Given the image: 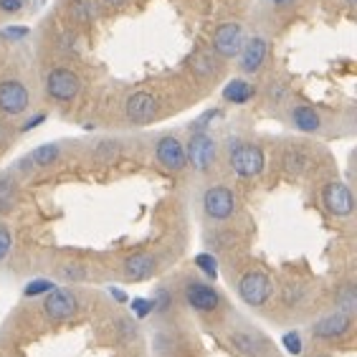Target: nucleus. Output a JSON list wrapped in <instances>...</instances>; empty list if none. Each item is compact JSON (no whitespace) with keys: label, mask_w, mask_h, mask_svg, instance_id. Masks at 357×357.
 <instances>
[{"label":"nucleus","mask_w":357,"mask_h":357,"mask_svg":"<svg viewBox=\"0 0 357 357\" xmlns=\"http://www.w3.org/2000/svg\"><path fill=\"white\" fill-rule=\"evenodd\" d=\"M43 312L54 322H69L79 314V299L69 289H51L43 299Z\"/></svg>","instance_id":"nucleus-7"},{"label":"nucleus","mask_w":357,"mask_h":357,"mask_svg":"<svg viewBox=\"0 0 357 357\" xmlns=\"http://www.w3.org/2000/svg\"><path fill=\"white\" fill-rule=\"evenodd\" d=\"M268 59V41L264 36H254L243 43L238 54V63L243 74H256V71L264 69V63Z\"/></svg>","instance_id":"nucleus-14"},{"label":"nucleus","mask_w":357,"mask_h":357,"mask_svg":"<svg viewBox=\"0 0 357 357\" xmlns=\"http://www.w3.org/2000/svg\"><path fill=\"white\" fill-rule=\"evenodd\" d=\"M158 109L160 104L150 91H135L124 102V114H127V119L132 124H150L152 119L158 117Z\"/></svg>","instance_id":"nucleus-11"},{"label":"nucleus","mask_w":357,"mask_h":357,"mask_svg":"<svg viewBox=\"0 0 357 357\" xmlns=\"http://www.w3.org/2000/svg\"><path fill=\"white\" fill-rule=\"evenodd\" d=\"M274 294V284L264 271H246L238 279V296L248 307H264Z\"/></svg>","instance_id":"nucleus-4"},{"label":"nucleus","mask_w":357,"mask_h":357,"mask_svg":"<svg viewBox=\"0 0 357 357\" xmlns=\"http://www.w3.org/2000/svg\"><path fill=\"white\" fill-rule=\"evenodd\" d=\"M104 3H107V6H112V8H119V6H124L127 0H104Z\"/></svg>","instance_id":"nucleus-41"},{"label":"nucleus","mask_w":357,"mask_h":357,"mask_svg":"<svg viewBox=\"0 0 357 357\" xmlns=\"http://www.w3.org/2000/svg\"><path fill=\"white\" fill-rule=\"evenodd\" d=\"M335 307H337V312H342V314H347V317L355 314L357 312V287L355 284H342V287L337 289Z\"/></svg>","instance_id":"nucleus-23"},{"label":"nucleus","mask_w":357,"mask_h":357,"mask_svg":"<svg viewBox=\"0 0 357 357\" xmlns=\"http://www.w3.org/2000/svg\"><path fill=\"white\" fill-rule=\"evenodd\" d=\"M322 206L327 208V213L335 218H350L355 211V200H352V190L344 183H327L322 188Z\"/></svg>","instance_id":"nucleus-9"},{"label":"nucleus","mask_w":357,"mask_h":357,"mask_svg":"<svg viewBox=\"0 0 357 357\" xmlns=\"http://www.w3.org/2000/svg\"><path fill=\"white\" fill-rule=\"evenodd\" d=\"M114 332H117V337L122 342H132V340H137V335H139L137 324L132 322V319H127V317H122V319L114 324Z\"/></svg>","instance_id":"nucleus-28"},{"label":"nucleus","mask_w":357,"mask_h":357,"mask_svg":"<svg viewBox=\"0 0 357 357\" xmlns=\"http://www.w3.org/2000/svg\"><path fill=\"white\" fill-rule=\"evenodd\" d=\"M43 119H46V114H36L33 119H28V122L23 124V127H21V132H28V130H33V127H38V124H41Z\"/></svg>","instance_id":"nucleus-38"},{"label":"nucleus","mask_w":357,"mask_h":357,"mask_svg":"<svg viewBox=\"0 0 357 357\" xmlns=\"http://www.w3.org/2000/svg\"><path fill=\"white\" fill-rule=\"evenodd\" d=\"M112 294L117 296V302H127V296H124V291H119V289H112Z\"/></svg>","instance_id":"nucleus-40"},{"label":"nucleus","mask_w":357,"mask_h":357,"mask_svg":"<svg viewBox=\"0 0 357 357\" xmlns=\"http://www.w3.org/2000/svg\"><path fill=\"white\" fill-rule=\"evenodd\" d=\"M282 344L289 355H302V350H304V342L299 332H287V335L282 337Z\"/></svg>","instance_id":"nucleus-30"},{"label":"nucleus","mask_w":357,"mask_h":357,"mask_svg":"<svg viewBox=\"0 0 357 357\" xmlns=\"http://www.w3.org/2000/svg\"><path fill=\"white\" fill-rule=\"evenodd\" d=\"M185 302L190 304V310L200 312V314H213L220 307V294L211 284L192 279L185 284Z\"/></svg>","instance_id":"nucleus-12"},{"label":"nucleus","mask_w":357,"mask_h":357,"mask_svg":"<svg viewBox=\"0 0 357 357\" xmlns=\"http://www.w3.org/2000/svg\"><path fill=\"white\" fill-rule=\"evenodd\" d=\"M132 312H135V317L137 319H144V317H150V312H152V302L150 299H132Z\"/></svg>","instance_id":"nucleus-34"},{"label":"nucleus","mask_w":357,"mask_h":357,"mask_svg":"<svg viewBox=\"0 0 357 357\" xmlns=\"http://www.w3.org/2000/svg\"><path fill=\"white\" fill-rule=\"evenodd\" d=\"M256 94V86L246 79H231V82L223 86V99L228 104H246L251 102Z\"/></svg>","instance_id":"nucleus-19"},{"label":"nucleus","mask_w":357,"mask_h":357,"mask_svg":"<svg viewBox=\"0 0 357 357\" xmlns=\"http://www.w3.org/2000/svg\"><path fill=\"white\" fill-rule=\"evenodd\" d=\"M304 291L302 287H296V284H287L284 287V291H282V302L287 304V307H299V304L304 302Z\"/></svg>","instance_id":"nucleus-29"},{"label":"nucleus","mask_w":357,"mask_h":357,"mask_svg":"<svg viewBox=\"0 0 357 357\" xmlns=\"http://www.w3.org/2000/svg\"><path fill=\"white\" fill-rule=\"evenodd\" d=\"M228 342L241 357H266L268 350H271L266 337L254 330H234L228 337Z\"/></svg>","instance_id":"nucleus-13"},{"label":"nucleus","mask_w":357,"mask_h":357,"mask_svg":"<svg viewBox=\"0 0 357 357\" xmlns=\"http://www.w3.org/2000/svg\"><path fill=\"white\" fill-rule=\"evenodd\" d=\"M158 271V256L155 254H132L124 259V274L132 282H147Z\"/></svg>","instance_id":"nucleus-16"},{"label":"nucleus","mask_w":357,"mask_h":357,"mask_svg":"<svg viewBox=\"0 0 357 357\" xmlns=\"http://www.w3.org/2000/svg\"><path fill=\"white\" fill-rule=\"evenodd\" d=\"M352 327V317L342 314V312H332V314L322 317L312 324V335L314 340H340L350 332Z\"/></svg>","instance_id":"nucleus-15"},{"label":"nucleus","mask_w":357,"mask_h":357,"mask_svg":"<svg viewBox=\"0 0 357 357\" xmlns=\"http://www.w3.org/2000/svg\"><path fill=\"white\" fill-rule=\"evenodd\" d=\"M190 69H192V74H198V76H213L218 66H215L213 56L198 51V54L190 56Z\"/></svg>","instance_id":"nucleus-24"},{"label":"nucleus","mask_w":357,"mask_h":357,"mask_svg":"<svg viewBox=\"0 0 357 357\" xmlns=\"http://www.w3.org/2000/svg\"><path fill=\"white\" fill-rule=\"evenodd\" d=\"M119 150H122V142H119V139H102V142H96V147H94V160H99V162H112V160L119 155Z\"/></svg>","instance_id":"nucleus-25"},{"label":"nucleus","mask_w":357,"mask_h":357,"mask_svg":"<svg viewBox=\"0 0 357 357\" xmlns=\"http://www.w3.org/2000/svg\"><path fill=\"white\" fill-rule=\"evenodd\" d=\"M228 165L231 170L243 180H251L256 175H261L266 158L259 144L246 142V139H231L228 142Z\"/></svg>","instance_id":"nucleus-1"},{"label":"nucleus","mask_w":357,"mask_h":357,"mask_svg":"<svg viewBox=\"0 0 357 357\" xmlns=\"http://www.w3.org/2000/svg\"><path fill=\"white\" fill-rule=\"evenodd\" d=\"M79 91H82V82L66 66H56V69H51L46 74V94L54 102H61V104L74 102L76 96H79Z\"/></svg>","instance_id":"nucleus-5"},{"label":"nucleus","mask_w":357,"mask_h":357,"mask_svg":"<svg viewBox=\"0 0 357 357\" xmlns=\"http://www.w3.org/2000/svg\"><path fill=\"white\" fill-rule=\"evenodd\" d=\"M289 119L304 135H314V132L322 130V117H319V112L314 107H310V104H296V107H291Z\"/></svg>","instance_id":"nucleus-17"},{"label":"nucleus","mask_w":357,"mask_h":357,"mask_svg":"<svg viewBox=\"0 0 357 357\" xmlns=\"http://www.w3.org/2000/svg\"><path fill=\"white\" fill-rule=\"evenodd\" d=\"M203 213L215 223L231 220L236 215V195L228 185H211L203 192Z\"/></svg>","instance_id":"nucleus-3"},{"label":"nucleus","mask_w":357,"mask_h":357,"mask_svg":"<svg viewBox=\"0 0 357 357\" xmlns=\"http://www.w3.org/2000/svg\"><path fill=\"white\" fill-rule=\"evenodd\" d=\"M10 248H13V234H10V228L6 223H0V264L8 259Z\"/></svg>","instance_id":"nucleus-32"},{"label":"nucleus","mask_w":357,"mask_h":357,"mask_svg":"<svg viewBox=\"0 0 357 357\" xmlns=\"http://www.w3.org/2000/svg\"><path fill=\"white\" fill-rule=\"evenodd\" d=\"M155 160L160 165L170 172H180L188 167L185 158V144L180 142L175 135H162V137L155 142Z\"/></svg>","instance_id":"nucleus-10"},{"label":"nucleus","mask_w":357,"mask_h":357,"mask_svg":"<svg viewBox=\"0 0 357 357\" xmlns=\"http://www.w3.org/2000/svg\"><path fill=\"white\" fill-rule=\"evenodd\" d=\"M246 43V31L241 23H223L213 33V54L220 59H236Z\"/></svg>","instance_id":"nucleus-6"},{"label":"nucleus","mask_w":357,"mask_h":357,"mask_svg":"<svg viewBox=\"0 0 357 357\" xmlns=\"http://www.w3.org/2000/svg\"><path fill=\"white\" fill-rule=\"evenodd\" d=\"M3 36H6V38H26L28 36V28L26 26H13V28H8V31H3Z\"/></svg>","instance_id":"nucleus-37"},{"label":"nucleus","mask_w":357,"mask_h":357,"mask_svg":"<svg viewBox=\"0 0 357 357\" xmlns=\"http://www.w3.org/2000/svg\"><path fill=\"white\" fill-rule=\"evenodd\" d=\"M8 135H10V132H8V127H6V124H0V144L8 142Z\"/></svg>","instance_id":"nucleus-39"},{"label":"nucleus","mask_w":357,"mask_h":357,"mask_svg":"<svg viewBox=\"0 0 357 357\" xmlns=\"http://www.w3.org/2000/svg\"><path fill=\"white\" fill-rule=\"evenodd\" d=\"M344 3H347V8H355L357 6V0H344Z\"/></svg>","instance_id":"nucleus-43"},{"label":"nucleus","mask_w":357,"mask_h":357,"mask_svg":"<svg viewBox=\"0 0 357 357\" xmlns=\"http://www.w3.org/2000/svg\"><path fill=\"white\" fill-rule=\"evenodd\" d=\"M152 312H167L170 310V304H172V291L167 287H158L155 289V294H152Z\"/></svg>","instance_id":"nucleus-26"},{"label":"nucleus","mask_w":357,"mask_h":357,"mask_svg":"<svg viewBox=\"0 0 357 357\" xmlns=\"http://www.w3.org/2000/svg\"><path fill=\"white\" fill-rule=\"evenodd\" d=\"M69 15L74 23L86 26V23H91L99 15V6H96V0H71Z\"/></svg>","instance_id":"nucleus-21"},{"label":"nucleus","mask_w":357,"mask_h":357,"mask_svg":"<svg viewBox=\"0 0 357 357\" xmlns=\"http://www.w3.org/2000/svg\"><path fill=\"white\" fill-rule=\"evenodd\" d=\"M284 96H287V86H284V84H271V86H268V99H271V102H284Z\"/></svg>","instance_id":"nucleus-35"},{"label":"nucleus","mask_w":357,"mask_h":357,"mask_svg":"<svg viewBox=\"0 0 357 357\" xmlns=\"http://www.w3.org/2000/svg\"><path fill=\"white\" fill-rule=\"evenodd\" d=\"M59 158H61V144L46 142V144H41V147H36L23 162L31 167H51Z\"/></svg>","instance_id":"nucleus-20"},{"label":"nucleus","mask_w":357,"mask_h":357,"mask_svg":"<svg viewBox=\"0 0 357 357\" xmlns=\"http://www.w3.org/2000/svg\"><path fill=\"white\" fill-rule=\"evenodd\" d=\"M195 266L203 271V276H208V279H215L218 276V259H215L213 254H200L195 256Z\"/></svg>","instance_id":"nucleus-27"},{"label":"nucleus","mask_w":357,"mask_h":357,"mask_svg":"<svg viewBox=\"0 0 357 357\" xmlns=\"http://www.w3.org/2000/svg\"><path fill=\"white\" fill-rule=\"evenodd\" d=\"M312 357H327V355H312Z\"/></svg>","instance_id":"nucleus-44"},{"label":"nucleus","mask_w":357,"mask_h":357,"mask_svg":"<svg viewBox=\"0 0 357 357\" xmlns=\"http://www.w3.org/2000/svg\"><path fill=\"white\" fill-rule=\"evenodd\" d=\"M23 6H26V0H0V10H6V13H18Z\"/></svg>","instance_id":"nucleus-36"},{"label":"nucleus","mask_w":357,"mask_h":357,"mask_svg":"<svg viewBox=\"0 0 357 357\" xmlns=\"http://www.w3.org/2000/svg\"><path fill=\"white\" fill-rule=\"evenodd\" d=\"M268 3H274V6H289V3H294V0H268Z\"/></svg>","instance_id":"nucleus-42"},{"label":"nucleus","mask_w":357,"mask_h":357,"mask_svg":"<svg viewBox=\"0 0 357 357\" xmlns=\"http://www.w3.org/2000/svg\"><path fill=\"white\" fill-rule=\"evenodd\" d=\"M307 167H310V160H307L302 147H289V150H284V170H287V175L299 178V175L307 172Z\"/></svg>","instance_id":"nucleus-22"},{"label":"nucleus","mask_w":357,"mask_h":357,"mask_svg":"<svg viewBox=\"0 0 357 357\" xmlns=\"http://www.w3.org/2000/svg\"><path fill=\"white\" fill-rule=\"evenodd\" d=\"M61 276L66 282H84L86 279V268L79 266V264H66V266H61Z\"/></svg>","instance_id":"nucleus-33"},{"label":"nucleus","mask_w":357,"mask_h":357,"mask_svg":"<svg viewBox=\"0 0 357 357\" xmlns=\"http://www.w3.org/2000/svg\"><path fill=\"white\" fill-rule=\"evenodd\" d=\"M28 104H31V94H28L26 84L18 79L0 82V112L6 117H21L28 109Z\"/></svg>","instance_id":"nucleus-8"},{"label":"nucleus","mask_w":357,"mask_h":357,"mask_svg":"<svg viewBox=\"0 0 357 357\" xmlns=\"http://www.w3.org/2000/svg\"><path fill=\"white\" fill-rule=\"evenodd\" d=\"M15 203H18V180L13 172H3L0 175V215L13 213Z\"/></svg>","instance_id":"nucleus-18"},{"label":"nucleus","mask_w":357,"mask_h":357,"mask_svg":"<svg viewBox=\"0 0 357 357\" xmlns=\"http://www.w3.org/2000/svg\"><path fill=\"white\" fill-rule=\"evenodd\" d=\"M51 289H56L54 287V282H46V279H36V282H31V284H26V289H23V296H41V294H48Z\"/></svg>","instance_id":"nucleus-31"},{"label":"nucleus","mask_w":357,"mask_h":357,"mask_svg":"<svg viewBox=\"0 0 357 357\" xmlns=\"http://www.w3.org/2000/svg\"><path fill=\"white\" fill-rule=\"evenodd\" d=\"M185 158L188 165H192L198 172H208L213 167L215 158H218V144L208 132L192 130L190 139L185 144Z\"/></svg>","instance_id":"nucleus-2"}]
</instances>
